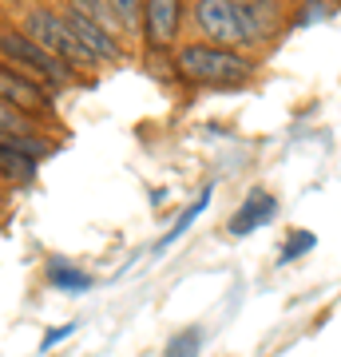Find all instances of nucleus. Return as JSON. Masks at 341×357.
I'll list each match as a JSON object with an SVG mask.
<instances>
[{"mask_svg":"<svg viewBox=\"0 0 341 357\" xmlns=\"http://www.w3.org/2000/svg\"><path fill=\"white\" fill-rule=\"evenodd\" d=\"M211 199H215V187H202L199 199H195V203H190L187 211H183V215L175 218V227H171V230L163 234V238L155 243V255H167V250H171V246H175L179 238H183V234H187V230L195 227V222H199V215L206 211V206H211Z\"/></svg>","mask_w":341,"mask_h":357,"instance_id":"nucleus-12","label":"nucleus"},{"mask_svg":"<svg viewBox=\"0 0 341 357\" xmlns=\"http://www.w3.org/2000/svg\"><path fill=\"white\" fill-rule=\"evenodd\" d=\"M0 56L13 60L16 72H24V76H32V79H44V84H68V79L76 76V72L63 64V60H56L48 48H40L28 32H0Z\"/></svg>","mask_w":341,"mask_h":357,"instance_id":"nucleus-2","label":"nucleus"},{"mask_svg":"<svg viewBox=\"0 0 341 357\" xmlns=\"http://www.w3.org/2000/svg\"><path fill=\"white\" fill-rule=\"evenodd\" d=\"M274 215H278V199L266 191V187H250V195L242 199V206L230 215L227 230L234 234V238H246V234H254L258 227L274 222Z\"/></svg>","mask_w":341,"mask_h":357,"instance_id":"nucleus-9","label":"nucleus"},{"mask_svg":"<svg viewBox=\"0 0 341 357\" xmlns=\"http://www.w3.org/2000/svg\"><path fill=\"white\" fill-rule=\"evenodd\" d=\"M282 28V4L278 0H234V32L238 48H254L266 36Z\"/></svg>","mask_w":341,"mask_h":357,"instance_id":"nucleus-5","label":"nucleus"},{"mask_svg":"<svg viewBox=\"0 0 341 357\" xmlns=\"http://www.w3.org/2000/svg\"><path fill=\"white\" fill-rule=\"evenodd\" d=\"M24 32L36 40L40 48H48L56 60H63L72 72H76V68H91V64H96L88 52L79 48V40L68 32L63 16L52 13V8H32V13H28V20H24Z\"/></svg>","mask_w":341,"mask_h":357,"instance_id":"nucleus-3","label":"nucleus"},{"mask_svg":"<svg viewBox=\"0 0 341 357\" xmlns=\"http://www.w3.org/2000/svg\"><path fill=\"white\" fill-rule=\"evenodd\" d=\"M317 246V234L314 230H294L290 238L282 243V255H278V266H290L294 258H302V255H310Z\"/></svg>","mask_w":341,"mask_h":357,"instance_id":"nucleus-14","label":"nucleus"},{"mask_svg":"<svg viewBox=\"0 0 341 357\" xmlns=\"http://www.w3.org/2000/svg\"><path fill=\"white\" fill-rule=\"evenodd\" d=\"M76 326H79V321H63V326L48 330V333H44V342H40V354H48V349H56L63 337H72V333H76Z\"/></svg>","mask_w":341,"mask_h":357,"instance_id":"nucleus-18","label":"nucleus"},{"mask_svg":"<svg viewBox=\"0 0 341 357\" xmlns=\"http://www.w3.org/2000/svg\"><path fill=\"white\" fill-rule=\"evenodd\" d=\"M44 282H48L52 290H60V294H88L91 286H96L91 274L76 270L68 258H52L48 266H44Z\"/></svg>","mask_w":341,"mask_h":357,"instance_id":"nucleus-11","label":"nucleus"},{"mask_svg":"<svg viewBox=\"0 0 341 357\" xmlns=\"http://www.w3.org/2000/svg\"><path fill=\"white\" fill-rule=\"evenodd\" d=\"M24 131H32L28 115H24V112H16L13 103L0 100V135H24Z\"/></svg>","mask_w":341,"mask_h":357,"instance_id":"nucleus-16","label":"nucleus"},{"mask_svg":"<svg viewBox=\"0 0 341 357\" xmlns=\"http://www.w3.org/2000/svg\"><path fill=\"white\" fill-rule=\"evenodd\" d=\"M63 24H68V32L79 40V48L88 52L96 64H100V60H119V40H115V32L100 28L96 20H88L84 13H76L72 4H68V13H63Z\"/></svg>","mask_w":341,"mask_h":357,"instance_id":"nucleus-7","label":"nucleus"},{"mask_svg":"<svg viewBox=\"0 0 341 357\" xmlns=\"http://www.w3.org/2000/svg\"><path fill=\"white\" fill-rule=\"evenodd\" d=\"M52 147L44 139H36L32 131L24 135H0V178L8 183H32L40 171V159Z\"/></svg>","mask_w":341,"mask_h":357,"instance_id":"nucleus-4","label":"nucleus"},{"mask_svg":"<svg viewBox=\"0 0 341 357\" xmlns=\"http://www.w3.org/2000/svg\"><path fill=\"white\" fill-rule=\"evenodd\" d=\"M72 8H76V13H84L88 20H96L100 28H107V32H115V28H119L115 13L107 8V0H72Z\"/></svg>","mask_w":341,"mask_h":357,"instance_id":"nucleus-15","label":"nucleus"},{"mask_svg":"<svg viewBox=\"0 0 341 357\" xmlns=\"http://www.w3.org/2000/svg\"><path fill=\"white\" fill-rule=\"evenodd\" d=\"M199 349H202V330L199 326H187L183 333H175V337L167 342L163 357H199Z\"/></svg>","mask_w":341,"mask_h":357,"instance_id":"nucleus-13","label":"nucleus"},{"mask_svg":"<svg viewBox=\"0 0 341 357\" xmlns=\"http://www.w3.org/2000/svg\"><path fill=\"white\" fill-rule=\"evenodd\" d=\"M179 76L199 84V88H234L254 76V60H246L238 48H218V44H187L175 56Z\"/></svg>","mask_w":341,"mask_h":357,"instance_id":"nucleus-1","label":"nucleus"},{"mask_svg":"<svg viewBox=\"0 0 341 357\" xmlns=\"http://www.w3.org/2000/svg\"><path fill=\"white\" fill-rule=\"evenodd\" d=\"M143 36L151 48H171L179 36V0H143Z\"/></svg>","mask_w":341,"mask_h":357,"instance_id":"nucleus-10","label":"nucleus"},{"mask_svg":"<svg viewBox=\"0 0 341 357\" xmlns=\"http://www.w3.org/2000/svg\"><path fill=\"white\" fill-rule=\"evenodd\" d=\"M190 20L202 32L206 44L218 48H238V32H234V0H195Z\"/></svg>","mask_w":341,"mask_h":357,"instance_id":"nucleus-6","label":"nucleus"},{"mask_svg":"<svg viewBox=\"0 0 341 357\" xmlns=\"http://www.w3.org/2000/svg\"><path fill=\"white\" fill-rule=\"evenodd\" d=\"M107 8L115 13L123 32H139V0H107Z\"/></svg>","mask_w":341,"mask_h":357,"instance_id":"nucleus-17","label":"nucleus"},{"mask_svg":"<svg viewBox=\"0 0 341 357\" xmlns=\"http://www.w3.org/2000/svg\"><path fill=\"white\" fill-rule=\"evenodd\" d=\"M0 100L13 103L16 112H44L48 107V91H44V84L32 76H24V72H16L13 64H0Z\"/></svg>","mask_w":341,"mask_h":357,"instance_id":"nucleus-8","label":"nucleus"}]
</instances>
